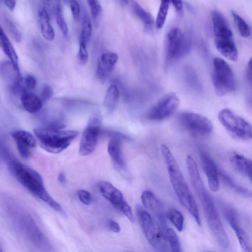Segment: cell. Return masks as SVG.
<instances>
[{
    "label": "cell",
    "mask_w": 252,
    "mask_h": 252,
    "mask_svg": "<svg viewBox=\"0 0 252 252\" xmlns=\"http://www.w3.org/2000/svg\"><path fill=\"white\" fill-rule=\"evenodd\" d=\"M213 31L215 38H231L232 32L223 16L218 11L212 13Z\"/></svg>",
    "instance_id": "obj_20"
},
{
    "label": "cell",
    "mask_w": 252,
    "mask_h": 252,
    "mask_svg": "<svg viewBox=\"0 0 252 252\" xmlns=\"http://www.w3.org/2000/svg\"><path fill=\"white\" fill-rule=\"evenodd\" d=\"M218 118L224 128L234 138L242 140L251 138L252 130L250 124L230 110H221Z\"/></svg>",
    "instance_id": "obj_9"
},
{
    "label": "cell",
    "mask_w": 252,
    "mask_h": 252,
    "mask_svg": "<svg viewBox=\"0 0 252 252\" xmlns=\"http://www.w3.org/2000/svg\"><path fill=\"white\" fill-rule=\"evenodd\" d=\"M141 199L145 207L151 211L157 218L162 230L165 232L167 228V217L161 202L154 193L149 190H146L142 192Z\"/></svg>",
    "instance_id": "obj_17"
},
{
    "label": "cell",
    "mask_w": 252,
    "mask_h": 252,
    "mask_svg": "<svg viewBox=\"0 0 252 252\" xmlns=\"http://www.w3.org/2000/svg\"><path fill=\"white\" fill-rule=\"evenodd\" d=\"M0 48L8 58L15 68L20 71L19 60L16 51L3 29L0 25Z\"/></svg>",
    "instance_id": "obj_25"
},
{
    "label": "cell",
    "mask_w": 252,
    "mask_h": 252,
    "mask_svg": "<svg viewBox=\"0 0 252 252\" xmlns=\"http://www.w3.org/2000/svg\"><path fill=\"white\" fill-rule=\"evenodd\" d=\"M199 156L209 188L212 191H217L220 187L219 169L212 158L204 149L200 150Z\"/></svg>",
    "instance_id": "obj_14"
},
{
    "label": "cell",
    "mask_w": 252,
    "mask_h": 252,
    "mask_svg": "<svg viewBox=\"0 0 252 252\" xmlns=\"http://www.w3.org/2000/svg\"><path fill=\"white\" fill-rule=\"evenodd\" d=\"M179 104V98L175 93H168L150 109L147 114V118L156 121L165 120L176 111Z\"/></svg>",
    "instance_id": "obj_12"
},
{
    "label": "cell",
    "mask_w": 252,
    "mask_h": 252,
    "mask_svg": "<svg viewBox=\"0 0 252 252\" xmlns=\"http://www.w3.org/2000/svg\"><path fill=\"white\" fill-rule=\"evenodd\" d=\"M0 202L6 217L23 237L37 248L45 250L50 248L49 241L34 220L16 200L2 194Z\"/></svg>",
    "instance_id": "obj_2"
},
{
    "label": "cell",
    "mask_w": 252,
    "mask_h": 252,
    "mask_svg": "<svg viewBox=\"0 0 252 252\" xmlns=\"http://www.w3.org/2000/svg\"><path fill=\"white\" fill-rule=\"evenodd\" d=\"M87 44L85 37L81 32L79 36V49L78 52V59L79 62L82 64H85L88 59V53L87 49Z\"/></svg>",
    "instance_id": "obj_37"
},
{
    "label": "cell",
    "mask_w": 252,
    "mask_h": 252,
    "mask_svg": "<svg viewBox=\"0 0 252 252\" xmlns=\"http://www.w3.org/2000/svg\"><path fill=\"white\" fill-rule=\"evenodd\" d=\"M166 239L172 252H180V242L176 232L171 228H167L165 231Z\"/></svg>",
    "instance_id": "obj_35"
},
{
    "label": "cell",
    "mask_w": 252,
    "mask_h": 252,
    "mask_svg": "<svg viewBox=\"0 0 252 252\" xmlns=\"http://www.w3.org/2000/svg\"><path fill=\"white\" fill-rule=\"evenodd\" d=\"M136 211L145 236L150 245L158 252L169 251L165 233L157 221L141 206L137 205Z\"/></svg>",
    "instance_id": "obj_6"
},
{
    "label": "cell",
    "mask_w": 252,
    "mask_h": 252,
    "mask_svg": "<svg viewBox=\"0 0 252 252\" xmlns=\"http://www.w3.org/2000/svg\"><path fill=\"white\" fill-rule=\"evenodd\" d=\"M121 139L111 137L107 147L109 156L115 166L120 170H125L126 163L123 155Z\"/></svg>",
    "instance_id": "obj_19"
},
{
    "label": "cell",
    "mask_w": 252,
    "mask_h": 252,
    "mask_svg": "<svg viewBox=\"0 0 252 252\" xmlns=\"http://www.w3.org/2000/svg\"><path fill=\"white\" fill-rule=\"evenodd\" d=\"M118 59V56L116 53L107 52L102 55L97 65L102 69L107 76L113 70Z\"/></svg>",
    "instance_id": "obj_27"
},
{
    "label": "cell",
    "mask_w": 252,
    "mask_h": 252,
    "mask_svg": "<svg viewBox=\"0 0 252 252\" xmlns=\"http://www.w3.org/2000/svg\"><path fill=\"white\" fill-rule=\"evenodd\" d=\"M21 101L25 110L31 114L38 112L43 105L41 98L26 89L21 92Z\"/></svg>",
    "instance_id": "obj_24"
},
{
    "label": "cell",
    "mask_w": 252,
    "mask_h": 252,
    "mask_svg": "<svg viewBox=\"0 0 252 252\" xmlns=\"http://www.w3.org/2000/svg\"><path fill=\"white\" fill-rule=\"evenodd\" d=\"M212 81L215 92L219 96L232 93L236 89V80L233 71L221 58H215L213 61Z\"/></svg>",
    "instance_id": "obj_7"
},
{
    "label": "cell",
    "mask_w": 252,
    "mask_h": 252,
    "mask_svg": "<svg viewBox=\"0 0 252 252\" xmlns=\"http://www.w3.org/2000/svg\"><path fill=\"white\" fill-rule=\"evenodd\" d=\"M58 181L61 184H64L66 182V177L63 172H62L59 174Z\"/></svg>",
    "instance_id": "obj_49"
},
{
    "label": "cell",
    "mask_w": 252,
    "mask_h": 252,
    "mask_svg": "<svg viewBox=\"0 0 252 252\" xmlns=\"http://www.w3.org/2000/svg\"><path fill=\"white\" fill-rule=\"evenodd\" d=\"M101 123L102 117L98 113L93 114L89 118L80 140L79 152L81 155L88 156L94 151Z\"/></svg>",
    "instance_id": "obj_10"
},
{
    "label": "cell",
    "mask_w": 252,
    "mask_h": 252,
    "mask_svg": "<svg viewBox=\"0 0 252 252\" xmlns=\"http://www.w3.org/2000/svg\"><path fill=\"white\" fill-rule=\"evenodd\" d=\"M219 177L226 186H228L237 194L245 197L249 198L252 197V192L250 190L236 184L230 177L223 170L220 169Z\"/></svg>",
    "instance_id": "obj_28"
},
{
    "label": "cell",
    "mask_w": 252,
    "mask_h": 252,
    "mask_svg": "<svg viewBox=\"0 0 252 252\" xmlns=\"http://www.w3.org/2000/svg\"><path fill=\"white\" fill-rule=\"evenodd\" d=\"M132 6L134 13L145 27L149 29H151L154 25V21L151 14L134 0L132 1Z\"/></svg>",
    "instance_id": "obj_29"
},
{
    "label": "cell",
    "mask_w": 252,
    "mask_h": 252,
    "mask_svg": "<svg viewBox=\"0 0 252 252\" xmlns=\"http://www.w3.org/2000/svg\"><path fill=\"white\" fill-rule=\"evenodd\" d=\"M215 45L218 51L227 59L236 62L238 51L232 38H215Z\"/></svg>",
    "instance_id": "obj_22"
},
{
    "label": "cell",
    "mask_w": 252,
    "mask_h": 252,
    "mask_svg": "<svg viewBox=\"0 0 252 252\" xmlns=\"http://www.w3.org/2000/svg\"><path fill=\"white\" fill-rule=\"evenodd\" d=\"M121 2L124 4H127L128 2V0H120Z\"/></svg>",
    "instance_id": "obj_50"
},
{
    "label": "cell",
    "mask_w": 252,
    "mask_h": 252,
    "mask_svg": "<svg viewBox=\"0 0 252 252\" xmlns=\"http://www.w3.org/2000/svg\"><path fill=\"white\" fill-rule=\"evenodd\" d=\"M72 16L75 20H77L80 15V7L76 0H73L69 4Z\"/></svg>",
    "instance_id": "obj_41"
},
{
    "label": "cell",
    "mask_w": 252,
    "mask_h": 252,
    "mask_svg": "<svg viewBox=\"0 0 252 252\" xmlns=\"http://www.w3.org/2000/svg\"><path fill=\"white\" fill-rule=\"evenodd\" d=\"M4 23L7 30L14 41L20 42L21 40V34L15 24L7 16L4 17Z\"/></svg>",
    "instance_id": "obj_38"
},
{
    "label": "cell",
    "mask_w": 252,
    "mask_h": 252,
    "mask_svg": "<svg viewBox=\"0 0 252 252\" xmlns=\"http://www.w3.org/2000/svg\"><path fill=\"white\" fill-rule=\"evenodd\" d=\"M73 0H64L66 3H67L68 4H69Z\"/></svg>",
    "instance_id": "obj_51"
},
{
    "label": "cell",
    "mask_w": 252,
    "mask_h": 252,
    "mask_svg": "<svg viewBox=\"0 0 252 252\" xmlns=\"http://www.w3.org/2000/svg\"><path fill=\"white\" fill-rule=\"evenodd\" d=\"M4 4L10 11H13L15 8L16 3V0H3Z\"/></svg>",
    "instance_id": "obj_47"
},
{
    "label": "cell",
    "mask_w": 252,
    "mask_h": 252,
    "mask_svg": "<svg viewBox=\"0 0 252 252\" xmlns=\"http://www.w3.org/2000/svg\"><path fill=\"white\" fill-rule=\"evenodd\" d=\"M229 159L233 167L240 173L252 181V161L250 159L235 152L229 153Z\"/></svg>",
    "instance_id": "obj_21"
},
{
    "label": "cell",
    "mask_w": 252,
    "mask_h": 252,
    "mask_svg": "<svg viewBox=\"0 0 252 252\" xmlns=\"http://www.w3.org/2000/svg\"><path fill=\"white\" fill-rule=\"evenodd\" d=\"M25 85L27 90L32 91L34 90L36 85V79L31 75H27L25 79Z\"/></svg>",
    "instance_id": "obj_43"
},
{
    "label": "cell",
    "mask_w": 252,
    "mask_h": 252,
    "mask_svg": "<svg viewBox=\"0 0 252 252\" xmlns=\"http://www.w3.org/2000/svg\"><path fill=\"white\" fill-rule=\"evenodd\" d=\"M176 11L181 13L183 9V3L182 0H171Z\"/></svg>",
    "instance_id": "obj_45"
},
{
    "label": "cell",
    "mask_w": 252,
    "mask_h": 252,
    "mask_svg": "<svg viewBox=\"0 0 252 252\" xmlns=\"http://www.w3.org/2000/svg\"><path fill=\"white\" fill-rule=\"evenodd\" d=\"M53 94V90L49 85H45L41 92V98L42 101H46L50 98Z\"/></svg>",
    "instance_id": "obj_42"
},
{
    "label": "cell",
    "mask_w": 252,
    "mask_h": 252,
    "mask_svg": "<svg viewBox=\"0 0 252 252\" xmlns=\"http://www.w3.org/2000/svg\"><path fill=\"white\" fill-rule=\"evenodd\" d=\"M43 0V4L46 8L47 11L48 10H50L52 7V0ZM49 12V11H48Z\"/></svg>",
    "instance_id": "obj_48"
},
{
    "label": "cell",
    "mask_w": 252,
    "mask_h": 252,
    "mask_svg": "<svg viewBox=\"0 0 252 252\" xmlns=\"http://www.w3.org/2000/svg\"><path fill=\"white\" fill-rule=\"evenodd\" d=\"M92 16L98 17L102 11V8L99 0H87Z\"/></svg>",
    "instance_id": "obj_39"
},
{
    "label": "cell",
    "mask_w": 252,
    "mask_h": 252,
    "mask_svg": "<svg viewBox=\"0 0 252 252\" xmlns=\"http://www.w3.org/2000/svg\"><path fill=\"white\" fill-rule=\"evenodd\" d=\"M161 152L166 164L171 184L177 198L194 218L197 224L200 225L201 220L197 205L176 158L165 144L161 145Z\"/></svg>",
    "instance_id": "obj_4"
},
{
    "label": "cell",
    "mask_w": 252,
    "mask_h": 252,
    "mask_svg": "<svg viewBox=\"0 0 252 252\" xmlns=\"http://www.w3.org/2000/svg\"><path fill=\"white\" fill-rule=\"evenodd\" d=\"M2 250H1V248L0 245V252H2Z\"/></svg>",
    "instance_id": "obj_52"
},
{
    "label": "cell",
    "mask_w": 252,
    "mask_h": 252,
    "mask_svg": "<svg viewBox=\"0 0 252 252\" xmlns=\"http://www.w3.org/2000/svg\"><path fill=\"white\" fill-rule=\"evenodd\" d=\"M54 10L57 23L63 36L66 37L68 35V30L63 17L61 0H55Z\"/></svg>",
    "instance_id": "obj_31"
},
{
    "label": "cell",
    "mask_w": 252,
    "mask_h": 252,
    "mask_svg": "<svg viewBox=\"0 0 252 252\" xmlns=\"http://www.w3.org/2000/svg\"><path fill=\"white\" fill-rule=\"evenodd\" d=\"M221 208L222 214L235 233L242 250L246 252H251L252 246L249 236L241 224L235 210L225 204H222Z\"/></svg>",
    "instance_id": "obj_13"
},
{
    "label": "cell",
    "mask_w": 252,
    "mask_h": 252,
    "mask_svg": "<svg viewBox=\"0 0 252 252\" xmlns=\"http://www.w3.org/2000/svg\"><path fill=\"white\" fill-rule=\"evenodd\" d=\"M170 0H161L156 20V27L161 29L166 21Z\"/></svg>",
    "instance_id": "obj_34"
},
{
    "label": "cell",
    "mask_w": 252,
    "mask_h": 252,
    "mask_svg": "<svg viewBox=\"0 0 252 252\" xmlns=\"http://www.w3.org/2000/svg\"><path fill=\"white\" fill-rule=\"evenodd\" d=\"M184 73L188 85L193 90L200 91L202 89L201 84L195 70L190 66H187Z\"/></svg>",
    "instance_id": "obj_30"
},
{
    "label": "cell",
    "mask_w": 252,
    "mask_h": 252,
    "mask_svg": "<svg viewBox=\"0 0 252 252\" xmlns=\"http://www.w3.org/2000/svg\"><path fill=\"white\" fill-rule=\"evenodd\" d=\"M97 186L103 197L119 210L126 202L122 193L109 182H99Z\"/></svg>",
    "instance_id": "obj_18"
},
{
    "label": "cell",
    "mask_w": 252,
    "mask_h": 252,
    "mask_svg": "<svg viewBox=\"0 0 252 252\" xmlns=\"http://www.w3.org/2000/svg\"><path fill=\"white\" fill-rule=\"evenodd\" d=\"M0 76L7 83L13 93L22 92V78L10 61L3 60L0 63Z\"/></svg>",
    "instance_id": "obj_15"
},
{
    "label": "cell",
    "mask_w": 252,
    "mask_h": 252,
    "mask_svg": "<svg viewBox=\"0 0 252 252\" xmlns=\"http://www.w3.org/2000/svg\"><path fill=\"white\" fill-rule=\"evenodd\" d=\"M4 148H5V147H4ZM4 148H3V149H4ZM1 151H0V152H1Z\"/></svg>",
    "instance_id": "obj_53"
},
{
    "label": "cell",
    "mask_w": 252,
    "mask_h": 252,
    "mask_svg": "<svg viewBox=\"0 0 252 252\" xmlns=\"http://www.w3.org/2000/svg\"><path fill=\"white\" fill-rule=\"evenodd\" d=\"M37 17L42 36L48 41L53 40L55 32L50 22L49 12L43 4H40L38 8Z\"/></svg>",
    "instance_id": "obj_23"
},
{
    "label": "cell",
    "mask_w": 252,
    "mask_h": 252,
    "mask_svg": "<svg viewBox=\"0 0 252 252\" xmlns=\"http://www.w3.org/2000/svg\"><path fill=\"white\" fill-rule=\"evenodd\" d=\"M181 125L190 132L197 135H207L212 132L213 126L209 119L201 114L183 112L178 116Z\"/></svg>",
    "instance_id": "obj_11"
},
{
    "label": "cell",
    "mask_w": 252,
    "mask_h": 252,
    "mask_svg": "<svg viewBox=\"0 0 252 252\" xmlns=\"http://www.w3.org/2000/svg\"><path fill=\"white\" fill-rule=\"evenodd\" d=\"M231 14L240 34L244 37H250L251 35V30L248 24L235 11H232Z\"/></svg>",
    "instance_id": "obj_33"
},
{
    "label": "cell",
    "mask_w": 252,
    "mask_h": 252,
    "mask_svg": "<svg viewBox=\"0 0 252 252\" xmlns=\"http://www.w3.org/2000/svg\"><path fill=\"white\" fill-rule=\"evenodd\" d=\"M191 41L188 34L177 28H173L167 35L165 64L168 65L186 56L190 51Z\"/></svg>",
    "instance_id": "obj_8"
},
{
    "label": "cell",
    "mask_w": 252,
    "mask_h": 252,
    "mask_svg": "<svg viewBox=\"0 0 252 252\" xmlns=\"http://www.w3.org/2000/svg\"><path fill=\"white\" fill-rule=\"evenodd\" d=\"M41 147L46 151L58 154L66 149L78 136L76 130L37 128L33 130Z\"/></svg>",
    "instance_id": "obj_5"
},
{
    "label": "cell",
    "mask_w": 252,
    "mask_h": 252,
    "mask_svg": "<svg viewBox=\"0 0 252 252\" xmlns=\"http://www.w3.org/2000/svg\"><path fill=\"white\" fill-rule=\"evenodd\" d=\"M186 164L191 185L202 204L210 229L219 246L227 249L229 245L228 237L221 222L212 196L205 188L197 165L190 155L187 157Z\"/></svg>",
    "instance_id": "obj_1"
},
{
    "label": "cell",
    "mask_w": 252,
    "mask_h": 252,
    "mask_svg": "<svg viewBox=\"0 0 252 252\" xmlns=\"http://www.w3.org/2000/svg\"><path fill=\"white\" fill-rule=\"evenodd\" d=\"M81 27V32L84 34L88 43L92 36V27L91 20L86 12H84L82 15Z\"/></svg>",
    "instance_id": "obj_36"
},
{
    "label": "cell",
    "mask_w": 252,
    "mask_h": 252,
    "mask_svg": "<svg viewBox=\"0 0 252 252\" xmlns=\"http://www.w3.org/2000/svg\"><path fill=\"white\" fill-rule=\"evenodd\" d=\"M11 135L16 142L21 156L25 159L30 158L32 150L37 144L34 136L30 132L22 129L14 130L11 132Z\"/></svg>",
    "instance_id": "obj_16"
},
{
    "label": "cell",
    "mask_w": 252,
    "mask_h": 252,
    "mask_svg": "<svg viewBox=\"0 0 252 252\" xmlns=\"http://www.w3.org/2000/svg\"><path fill=\"white\" fill-rule=\"evenodd\" d=\"M168 218L180 232L184 228V218L182 213L175 209H171L166 214Z\"/></svg>",
    "instance_id": "obj_32"
},
{
    "label": "cell",
    "mask_w": 252,
    "mask_h": 252,
    "mask_svg": "<svg viewBox=\"0 0 252 252\" xmlns=\"http://www.w3.org/2000/svg\"><path fill=\"white\" fill-rule=\"evenodd\" d=\"M77 195L80 201L86 205H89L92 202V196L88 191L80 189L77 191Z\"/></svg>",
    "instance_id": "obj_40"
},
{
    "label": "cell",
    "mask_w": 252,
    "mask_h": 252,
    "mask_svg": "<svg viewBox=\"0 0 252 252\" xmlns=\"http://www.w3.org/2000/svg\"><path fill=\"white\" fill-rule=\"evenodd\" d=\"M109 229L114 232L118 233L120 231V227L119 224L115 221L110 220L108 222Z\"/></svg>",
    "instance_id": "obj_44"
},
{
    "label": "cell",
    "mask_w": 252,
    "mask_h": 252,
    "mask_svg": "<svg viewBox=\"0 0 252 252\" xmlns=\"http://www.w3.org/2000/svg\"><path fill=\"white\" fill-rule=\"evenodd\" d=\"M246 78L248 83L251 85L252 84V60L251 59L248 64L247 68L246 70Z\"/></svg>",
    "instance_id": "obj_46"
},
{
    "label": "cell",
    "mask_w": 252,
    "mask_h": 252,
    "mask_svg": "<svg viewBox=\"0 0 252 252\" xmlns=\"http://www.w3.org/2000/svg\"><path fill=\"white\" fill-rule=\"evenodd\" d=\"M120 97V93L118 87L111 85L107 89L104 100V105L108 114L113 113L116 108Z\"/></svg>",
    "instance_id": "obj_26"
},
{
    "label": "cell",
    "mask_w": 252,
    "mask_h": 252,
    "mask_svg": "<svg viewBox=\"0 0 252 252\" xmlns=\"http://www.w3.org/2000/svg\"><path fill=\"white\" fill-rule=\"evenodd\" d=\"M1 159L18 182L30 193L56 211L63 213L62 207L48 192L43 178L37 171L22 163L10 150L2 156Z\"/></svg>",
    "instance_id": "obj_3"
}]
</instances>
